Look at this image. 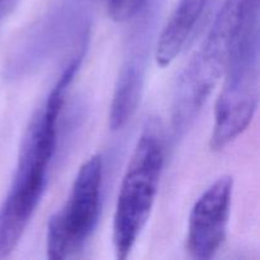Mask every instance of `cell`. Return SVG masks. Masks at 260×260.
<instances>
[{
  "label": "cell",
  "instance_id": "obj_1",
  "mask_svg": "<svg viewBox=\"0 0 260 260\" xmlns=\"http://www.w3.org/2000/svg\"><path fill=\"white\" fill-rule=\"evenodd\" d=\"M80 58L71 61L43 106L36 112L20 145L12 185L0 206V259L17 248L46 190L48 170L57 145V126L66 91L76 75Z\"/></svg>",
  "mask_w": 260,
  "mask_h": 260
},
{
  "label": "cell",
  "instance_id": "obj_2",
  "mask_svg": "<svg viewBox=\"0 0 260 260\" xmlns=\"http://www.w3.org/2000/svg\"><path fill=\"white\" fill-rule=\"evenodd\" d=\"M260 0H244L222 89L215 103L211 147L222 150L250 124L259 101Z\"/></svg>",
  "mask_w": 260,
  "mask_h": 260
},
{
  "label": "cell",
  "instance_id": "obj_3",
  "mask_svg": "<svg viewBox=\"0 0 260 260\" xmlns=\"http://www.w3.org/2000/svg\"><path fill=\"white\" fill-rule=\"evenodd\" d=\"M244 0H225L200 48L178 78L172 104V124L183 135L223 75L238 29Z\"/></svg>",
  "mask_w": 260,
  "mask_h": 260
},
{
  "label": "cell",
  "instance_id": "obj_4",
  "mask_svg": "<svg viewBox=\"0 0 260 260\" xmlns=\"http://www.w3.org/2000/svg\"><path fill=\"white\" fill-rule=\"evenodd\" d=\"M165 161L161 136L147 129L126 168L113 216L112 241L118 259H126L146 226L159 192Z\"/></svg>",
  "mask_w": 260,
  "mask_h": 260
},
{
  "label": "cell",
  "instance_id": "obj_5",
  "mask_svg": "<svg viewBox=\"0 0 260 260\" xmlns=\"http://www.w3.org/2000/svg\"><path fill=\"white\" fill-rule=\"evenodd\" d=\"M103 157L96 154L79 169L63 207L48 221L47 256L62 260L78 255L93 235L101 213Z\"/></svg>",
  "mask_w": 260,
  "mask_h": 260
},
{
  "label": "cell",
  "instance_id": "obj_6",
  "mask_svg": "<svg viewBox=\"0 0 260 260\" xmlns=\"http://www.w3.org/2000/svg\"><path fill=\"white\" fill-rule=\"evenodd\" d=\"M234 180L223 175L196 201L188 220L185 248L190 258L207 260L222 248L228 236Z\"/></svg>",
  "mask_w": 260,
  "mask_h": 260
},
{
  "label": "cell",
  "instance_id": "obj_7",
  "mask_svg": "<svg viewBox=\"0 0 260 260\" xmlns=\"http://www.w3.org/2000/svg\"><path fill=\"white\" fill-rule=\"evenodd\" d=\"M212 0H178L162 28L155 48V60L161 68L170 65L187 46Z\"/></svg>",
  "mask_w": 260,
  "mask_h": 260
},
{
  "label": "cell",
  "instance_id": "obj_8",
  "mask_svg": "<svg viewBox=\"0 0 260 260\" xmlns=\"http://www.w3.org/2000/svg\"><path fill=\"white\" fill-rule=\"evenodd\" d=\"M145 80V63L141 56H132L121 69L109 112V126L121 129L137 111Z\"/></svg>",
  "mask_w": 260,
  "mask_h": 260
},
{
  "label": "cell",
  "instance_id": "obj_9",
  "mask_svg": "<svg viewBox=\"0 0 260 260\" xmlns=\"http://www.w3.org/2000/svg\"><path fill=\"white\" fill-rule=\"evenodd\" d=\"M106 8L113 20L119 23L129 22L146 8L149 0H94Z\"/></svg>",
  "mask_w": 260,
  "mask_h": 260
},
{
  "label": "cell",
  "instance_id": "obj_10",
  "mask_svg": "<svg viewBox=\"0 0 260 260\" xmlns=\"http://www.w3.org/2000/svg\"><path fill=\"white\" fill-rule=\"evenodd\" d=\"M19 0H0V23L14 10Z\"/></svg>",
  "mask_w": 260,
  "mask_h": 260
}]
</instances>
